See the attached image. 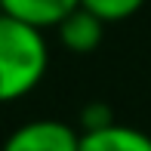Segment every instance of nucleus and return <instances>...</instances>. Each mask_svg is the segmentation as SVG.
I'll return each mask as SVG.
<instances>
[{"instance_id": "7", "label": "nucleus", "mask_w": 151, "mask_h": 151, "mask_svg": "<svg viewBox=\"0 0 151 151\" xmlns=\"http://www.w3.org/2000/svg\"><path fill=\"white\" fill-rule=\"evenodd\" d=\"M108 123H114L111 117V111H108V105H86V111H83V117H80V127L83 129H99V127H108Z\"/></svg>"}, {"instance_id": "4", "label": "nucleus", "mask_w": 151, "mask_h": 151, "mask_svg": "<svg viewBox=\"0 0 151 151\" xmlns=\"http://www.w3.org/2000/svg\"><path fill=\"white\" fill-rule=\"evenodd\" d=\"M77 151H151V136L133 127L108 123L99 129H83Z\"/></svg>"}, {"instance_id": "6", "label": "nucleus", "mask_w": 151, "mask_h": 151, "mask_svg": "<svg viewBox=\"0 0 151 151\" xmlns=\"http://www.w3.org/2000/svg\"><path fill=\"white\" fill-rule=\"evenodd\" d=\"M145 0H80V6H86L90 12L102 19V22H120V19H129L142 9Z\"/></svg>"}, {"instance_id": "1", "label": "nucleus", "mask_w": 151, "mask_h": 151, "mask_svg": "<svg viewBox=\"0 0 151 151\" xmlns=\"http://www.w3.org/2000/svg\"><path fill=\"white\" fill-rule=\"evenodd\" d=\"M46 40L40 28L0 16V102L22 99L46 74Z\"/></svg>"}, {"instance_id": "3", "label": "nucleus", "mask_w": 151, "mask_h": 151, "mask_svg": "<svg viewBox=\"0 0 151 151\" xmlns=\"http://www.w3.org/2000/svg\"><path fill=\"white\" fill-rule=\"evenodd\" d=\"M62 43L71 52H93L102 43V34H105V22H102L96 12H90L86 6H74L65 19L56 25Z\"/></svg>"}, {"instance_id": "8", "label": "nucleus", "mask_w": 151, "mask_h": 151, "mask_svg": "<svg viewBox=\"0 0 151 151\" xmlns=\"http://www.w3.org/2000/svg\"><path fill=\"white\" fill-rule=\"evenodd\" d=\"M0 16H3V3H0Z\"/></svg>"}, {"instance_id": "5", "label": "nucleus", "mask_w": 151, "mask_h": 151, "mask_svg": "<svg viewBox=\"0 0 151 151\" xmlns=\"http://www.w3.org/2000/svg\"><path fill=\"white\" fill-rule=\"evenodd\" d=\"M0 3H3L6 16L22 19V22L43 31L59 25L74 6H80V0H0Z\"/></svg>"}, {"instance_id": "2", "label": "nucleus", "mask_w": 151, "mask_h": 151, "mask_svg": "<svg viewBox=\"0 0 151 151\" xmlns=\"http://www.w3.org/2000/svg\"><path fill=\"white\" fill-rule=\"evenodd\" d=\"M80 136L62 120H31L12 129L3 151H77Z\"/></svg>"}]
</instances>
